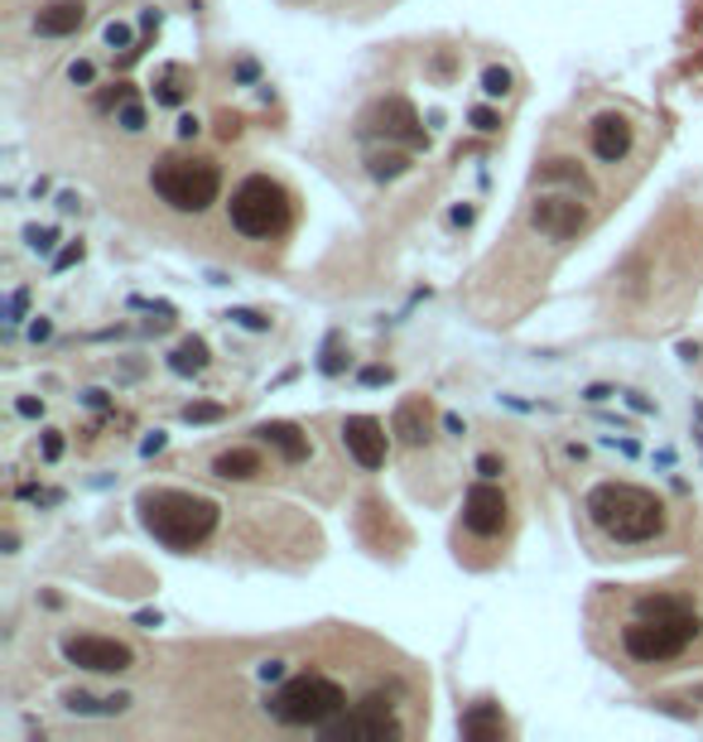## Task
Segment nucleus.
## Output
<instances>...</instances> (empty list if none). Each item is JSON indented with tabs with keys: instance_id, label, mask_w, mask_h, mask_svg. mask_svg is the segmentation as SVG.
Listing matches in <instances>:
<instances>
[{
	"instance_id": "f257e3e1",
	"label": "nucleus",
	"mask_w": 703,
	"mask_h": 742,
	"mask_svg": "<svg viewBox=\"0 0 703 742\" xmlns=\"http://www.w3.org/2000/svg\"><path fill=\"white\" fill-rule=\"evenodd\" d=\"M583 636L617 675L651 685L703 665V578L597 584L583 603Z\"/></svg>"
},
{
	"instance_id": "f03ea898",
	"label": "nucleus",
	"mask_w": 703,
	"mask_h": 742,
	"mask_svg": "<svg viewBox=\"0 0 703 742\" xmlns=\"http://www.w3.org/2000/svg\"><path fill=\"white\" fill-rule=\"evenodd\" d=\"M690 194L694 188L670 198L622 266H612V289L626 309L641 314L636 328H670L703 289V202Z\"/></svg>"
},
{
	"instance_id": "7ed1b4c3",
	"label": "nucleus",
	"mask_w": 703,
	"mask_h": 742,
	"mask_svg": "<svg viewBox=\"0 0 703 742\" xmlns=\"http://www.w3.org/2000/svg\"><path fill=\"white\" fill-rule=\"evenodd\" d=\"M578 535L593 560L670 555L690 535V516L646 483L603 477L578 497Z\"/></svg>"
},
{
	"instance_id": "20e7f679",
	"label": "nucleus",
	"mask_w": 703,
	"mask_h": 742,
	"mask_svg": "<svg viewBox=\"0 0 703 742\" xmlns=\"http://www.w3.org/2000/svg\"><path fill=\"white\" fill-rule=\"evenodd\" d=\"M140 526L155 535L169 555H198L208 550V541L222 526V502H212L208 492H188V487H145L136 497Z\"/></svg>"
},
{
	"instance_id": "39448f33",
	"label": "nucleus",
	"mask_w": 703,
	"mask_h": 742,
	"mask_svg": "<svg viewBox=\"0 0 703 742\" xmlns=\"http://www.w3.org/2000/svg\"><path fill=\"white\" fill-rule=\"evenodd\" d=\"M299 222V198L295 188L275 174L256 169L231 184L227 194V227L246 241H285Z\"/></svg>"
},
{
	"instance_id": "423d86ee",
	"label": "nucleus",
	"mask_w": 703,
	"mask_h": 742,
	"mask_svg": "<svg viewBox=\"0 0 703 742\" xmlns=\"http://www.w3.org/2000/svg\"><path fill=\"white\" fill-rule=\"evenodd\" d=\"M511 541H516V512H511L506 487L473 483L463 492V516H458V531H453L458 560L473 564V570H487V564L506 555Z\"/></svg>"
},
{
	"instance_id": "0eeeda50",
	"label": "nucleus",
	"mask_w": 703,
	"mask_h": 742,
	"mask_svg": "<svg viewBox=\"0 0 703 742\" xmlns=\"http://www.w3.org/2000/svg\"><path fill=\"white\" fill-rule=\"evenodd\" d=\"M155 198L174 212H208L222 198V169L208 155H159L150 169Z\"/></svg>"
},
{
	"instance_id": "6e6552de",
	"label": "nucleus",
	"mask_w": 703,
	"mask_h": 742,
	"mask_svg": "<svg viewBox=\"0 0 703 742\" xmlns=\"http://www.w3.org/2000/svg\"><path fill=\"white\" fill-rule=\"evenodd\" d=\"M641 111L626 101H607L583 121V150L597 169H622L636 159V140H641Z\"/></svg>"
},
{
	"instance_id": "1a4fd4ad",
	"label": "nucleus",
	"mask_w": 703,
	"mask_h": 742,
	"mask_svg": "<svg viewBox=\"0 0 703 742\" xmlns=\"http://www.w3.org/2000/svg\"><path fill=\"white\" fill-rule=\"evenodd\" d=\"M593 222H597V202H588L583 194H568V188H545L539 198L525 202V227L554 246L588 237Z\"/></svg>"
},
{
	"instance_id": "9d476101",
	"label": "nucleus",
	"mask_w": 703,
	"mask_h": 742,
	"mask_svg": "<svg viewBox=\"0 0 703 742\" xmlns=\"http://www.w3.org/2000/svg\"><path fill=\"white\" fill-rule=\"evenodd\" d=\"M63 661L78 665V671H92V675H126L136 665V651L116 636H97V632H82V636H63Z\"/></svg>"
},
{
	"instance_id": "9b49d317",
	"label": "nucleus",
	"mask_w": 703,
	"mask_h": 742,
	"mask_svg": "<svg viewBox=\"0 0 703 742\" xmlns=\"http://www.w3.org/2000/svg\"><path fill=\"white\" fill-rule=\"evenodd\" d=\"M338 439L347 448V458L357 463L362 473H380L386 468V454H390V434L380 419L372 415H347L343 425H338Z\"/></svg>"
},
{
	"instance_id": "f8f14e48",
	"label": "nucleus",
	"mask_w": 703,
	"mask_h": 742,
	"mask_svg": "<svg viewBox=\"0 0 703 742\" xmlns=\"http://www.w3.org/2000/svg\"><path fill=\"white\" fill-rule=\"evenodd\" d=\"M256 439L266 444V448H275L289 468H299V463L314 458V434L304 429V425H289V419H270V425H260Z\"/></svg>"
},
{
	"instance_id": "ddd939ff",
	"label": "nucleus",
	"mask_w": 703,
	"mask_h": 742,
	"mask_svg": "<svg viewBox=\"0 0 703 742\" xmlns=\"http://www.w3.org/2000/svg\"><path fill=\"white\" fill-rule=\"evenodd\" d=\"M208 468L217 477H227V483H251V477L270 473V463H266V454H260L256 444H231V448H217Z\"/></svg>"
},
{
	"instance_id": "4468645a",
	"label": "nucleus",
	"mask_w": 703,
	"mask_h": 742,
	"mask_svg": "<svg viewBox=\"0 0 703 742\" xmlns=\"http://www.w3.org/2000/svg\"><path fill=\"white\" fill-rule=\"evenodd\" d=\"M409 448H419V444H429L434 439V400H424V396H409L400 410H395V425H390Z\"/></svg>"
},
{
	"instance_id": "2eb2a0df",
	"label": "nucleus",
	"mask_w": 703,
	"mask_h": 742,
	"mask_svg": "<svg viewBox=\"0 0 703 742\" xmlns=\"http://www.w3.org/2000/svg\"><path fill=\"white\" fill-rule=\"evenodd\" d=\"M87 20V6L82 0H53V6H43L34 14V34L43 39H63V34H78Z\"/></svg>"
},
{
	"instance_id": "dca6fc26",
	"label": "nucleus",
	"mask_w": 703,
	"mask_h": 742,
	"mask_svg": "<svg viewBox=\"0 0 703 742\" xmlns=\"http://www.w3.org/2000/svg\"><path fill=\"white\" fill-rule=\"evenodd\" d=\"M463 733L467 738H496V733H502V719L487 714V709H473V714L463 719Z\"/></svg>"
},
{
	"instance_id": "f3484780",
	"label": "nucleus",
	"mask_w": 703,
	"mask_h": 742,
	"mask_svg": "<svg viewBox=\"0 0 703 742\" xmlns=\"http://www.w3.org/2000/svg\"><path fill=\"white\" fill-rule=\"evenodd\" d=\"M202 362H208V347H202V343L194 338V343H184V347H179V357H174V367H179V372H198Z\"/></svg>"
},
{
	"instance_id": "a211bd4d",
	"label": "nucleus",
	"mask_w": 703,
	"mask_h": 742,
	"mask_svg": "<svg viewBox=\"0 0 703 742\" xmlns=\"http://www.w3.org/2000/svg\"><path fill=\"white\" fill-rule=\"evenodd\" d=\"M482 92H487V97H506V92H511V72H506V68H487V78H482Z\"/></svg>"
},
{
	"instance_id": "6ab92c4d",
	"label": "nucleus",
	"mask_w": 703,
	"mask_h": 742,
	"mask_svg": "<svg viewBox=\"0 0 703 742\" xmlns=\"http://www.w3.org/2000/svg\"><path fill=\"white\" fill-rule=\"evenodd\" d=\"M58 454H63V439H58V434H43V458H58Z\"/></svg>"
},
{
	"instance_id": "aec40b11",
	"label": "nucleus",
	"mask_w": 703,
	"mask_h": 742,
	"mask_svg": "<svg viewBox=\"0 0 703 742\" xmlns=\"http://www.w3.org/2000/svg\"><path fill=\"white\" fill-rule=\"evenodd\" d=\"M121 121H126V130H140V126H145V116H140V107H126V111H121Z\"/></svg>"
}]
</instances>
